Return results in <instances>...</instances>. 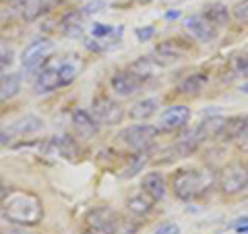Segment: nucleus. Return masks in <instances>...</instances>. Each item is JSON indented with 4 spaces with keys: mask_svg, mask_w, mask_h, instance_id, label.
I'll return each instance as SVG.
<instances>
[{
    "mask_svg": "<svg viewBox=\"0 0 248 234\" xmlns=\"http://www.w3.org/2000/svg\"><path fill=\"white\" fill-rule=\"evenodd\" d=\"M13 60H15V48L11 44H0V75H4V71H9Z\"/></svg>",
    "mask_w": 248,
    "mask_h": 234,
    "instance_id": "cd10ccee",
    "label": "nucleus"
},
{
    "mask_svg": "<svg viewBox=\"0 0 248 234\" xmlns=\"http://www.w3.org/2000/svg\"><path fill=\"white\" fill-rule=\"evenodd\" d=\"M155 137H157V127L151 124H130L120 133V141L126 143L133 151H149Z\"/></svg>",
    "mask_w": 248,
    "mask_h": 234,
    "instance_id": "20e7f679",
    "label": "nucleus"
},
{
    "mask_svg": "<svg viewBox=\"0 0 248 234\" xmlns=\"http://www.w3.org/2000/svg\"><path fill=\"white\" fill-rule=\"evenodd\" d=\"M56 143H58L60 155H64L66 160H79V145H77L73 137H68V135L56 137Z\"/></svg>",
    "mask_w": 248,
    "mask_h": 234,
    "instance_id": "a878e982",
    "label": "nucleus"
},
{
    "mask_svg": "<svg viewBox=\"0 0 248 234\" xmlns=\"http://www.w3.org/2000/svg\"><path fill=\"white\" fill-rule=\"evenodd\" d=\"M234 17L242 23H248V0H240L234 6Z\"/></svg>",
    "mask_w": 248,
    "mask_h": 234,
    "instance_id": "c756f323",
    "label": "nucleus"
},
{
    "mask_svg": "<svg viewBox=\"0 0 248 234\" xmlns=\"http://www.w3.org/2000/svg\"><path fill=\"white\" fill-rule=\"evenodd\" d=\"M91 116L104 127H116L124 120V108L110 98H97L91 104Z\"/></svg>",
    "mask_w": 248,
    "mask_h": 234,
    "instance_id": "0eeeda50",
    "label": "nucleus"
},
{
    "mask_svg": "<svg viewBox=\"0 0 248 234\" xmlns=\"http://www.w3.org/2000/svg\"><path fill=\"white\" fill-rule=\"evenodd\" d=\"M232 68H234L236 73H248V52H240L236 54L234 58H232Z\"/></svg>",
    "mask_w": 248,
    "mask_h": 234,
    "instance_id": "c85d7f7f",
    "label": "nucleus"
},
{
    "mask_svg": "<svg viewBox=\"0 0 248 234\" xmlns=\"http://www.w3.org/2000/svg\"><path fill=\"white\" fill-rule=\"evenodd\" d=\"M178 17H180V11H168V13H166V19H168V21H174V19H178Z\"/></svg>",
    "mask_w": 248,
    "mask_h": 234,
    "instance_id": "4c0bfd02",
    "label": "nucleus"
},
{
    "mask_svg": "<svg viewBox=\"0 0 248 234\" xmlns=\"http://www.w3.org/2000/svg\"><path fill=\"white\" fill-rule=\"evenodd\" d=\"M184 29L199 42H213L217 37V27H213L203 15H192L184 19Z\"/></svg>",
    "mask_w": 248,
    "mask_h": 234,
    "instance_id": "9b49d317",
    "label": "nucleus"
},
{
    "mask_svg": "<svg viewBox=\"0 0 248 234\" xmlns=\"http://www.w3.org/2000/svg\"><path fill=\"white\" fill-rule=\"evenodd\" d=\"M203 17H205L209 23H211L213 27H226L228 21H230V11H228L226 4H221V2H211V4L205 6Z\"/></svg>",
    "mask_w": 248,
    "mask_h": 234,
    "instance_id": "aec40b11",
    "label": "nucleus"
},
{
    "mask_svg": "<svg viewBox=\"0 0 248 234\" xmlns=\"http://www.w3.org/2000/svg\"><path fill=\"white\" fill-rule=\"evenodd\" d=\"M122 31H124L122 27H112V25H104V23H95V25L91 27V37H95V40H99V42H106V44L114 46L116 42L120 40Z\"/></svg>",
    "mask_w": 248,
    "mask_h": 234,
    "instance_id": "4be33fe9",
    "label": "nucleus"
},
{
    "mask_svg": "<svg viewBox=\"0 0 248 234\" xmlns=\"http://www.w3.org/2000/svg\"><path fill=\"white\" fill-rule=\"evenodd\" d=\"M104 6V2H95V4H87L85 9L81 11V13H95V11H99Z\"/></svg>",
    "mask_w": 248,
    "mask_h": 234,
    "instance_id": "e433bc0d",
    "label": "nucleus"
},
{
    "mask_svg": "<svg viewBox=\"0 0 248 234\" xmlns=\"http://www.w3.org/2000/svg\"><path fill=\"white\" fill-rule=\"evenodd\" d=\"M207 83H209V79L205 73H192L178 83V91L184 93V96H197L201 89H205Z\"/></svg>",
    "mask_w": 248,
    "mask_h": 234,
    "instance_id": "412c9836",
    "label": "nucleus"
},
{
    "mask_svg": "<svg viewBox=\"0 0 248 234\" xmlns=\"http://www.w3.org/2000/svg\"><path fill=\"white\" fill-rule=\"evenodd\" d=\"M4 216L19 226H37L44 220V203L33 193L15 191L4 199Z\"/></svg>",
    "mask_w": 248,
    "mask_h": 234,
    "instance_id": "f03ea898",
    "label": "nucleus"
},
{
    "mask_svg": "<svg viewBox=\"0 0 248 234\" xmlns=\"http://www.w3.org/2000/svg\"><path fill=\"white\" fill-rule=\"evenodd\" d=\"M141 186H143V191L147 195H151L155 201L164 199V195H166V178H164L161 172H157V170L147 172L143 176V181H141Z\"/></svg>",
    "mask_w": 248,
    "mask_h": 234,
    "instance_id": "dca6fc26",
    "label": "nucleus"
},
{
    "mask_svg": "<svg viewBox=\"0 0 248 234\" xmlns=\"http://www.w3.org/2000/svg\"><path fill=\"white\" fill-rule=\"evenodd\" d=\"M81 15L83 13H71L62 19V31H64L68 37H81V33H83Z\"/></svg>",
    "mask_w": 248,
    "mask_h": 234,
    "instance_id": "393cba45",
    "label": "nucleus"
},
{
    "mask_svg": "<svg viewBox=\"0 0 248 234\" xmlns=\"http://www.w3.org/2000/svg\"><path fill=\"white\" fill-rule=\"evenodd\" d=\"M215 172L209 168H180L172 176V191L180 201H197L213 189Z\"/></svg>",
    "mask_w": 248,
    "mask_h": 234,
    "instance_id": "f257e3e1",
    "label": "nucleus"
},
{
    "mask_svg": "<svg viewBox=\"0 0 248 234\" xmlns=\"http://www.w3.org/2000/svg\"><path fill=\"white\" fill-rule=\"evenodd\" d=\"M71 120H73L75 131L79 133V135H83V137H93V135H97L99 133V122L93 118L91 112H87V110L77 108V110L73 112V116H71Z\"/></svg>",
    "mask_w": 248,
    "mask_h": 234,
    "instance_id": "4468645a",
    "label": "nucleus"
},
{
    "mask_svg": "<svg viewBox=\"0 0 248 234\" xmlns=\"http://www.w3.org/2000/svg\"><path fill=\"white\" fill-rule=\"evenodd\" d=\"M188 50H190V46L184 44L182 40H166V42L157 44L155 56H159L164 60H178V58H182Z\"/></svg>",
    "mask_w": 248,
    "mask_h": 234,
    "instance_id": "2eb2a0df",
    "label": "nucleus"
},
{
    "mask_svg": "<svg viewBox=\"0 0 248 234\" xmlns=\"http://www.w3.org/2000/svg\"><path fill=\"white\" fill-rule=\"evenodd\" d=\"M155 234H180V226L174 224V222H166V224L157 226Z\"/></svg>",
    "mask_w": 248,
    "mask_h": 234,
    "instance_id": "2f4dec72",
    "label": "nucleus"
},
{
    "mask_svg": "<svg viewBox=\"0 0 248 234\" xmlns=\"http://www.w3.org/2000/svg\"><path fill=\"white\" fill-rule=\"evenodd\" d=\"M240 91H242V93H248V83H244L242 87H240Z\"/></svg>",
    "mask_w": 248,
    "mask_h": 234,
    "instance_id": "58836bf2",
    "label": "nucleus"
},
{
    "mask_svg": "<svg viewBox=\"0 0 248 234\" xmlns=\"http://www.w3.org/2000/svg\"><path fill=\"white\" fill-rule=\"evenodd\" d=\"M52 52H54L52 40H48V37H37V40H33L23 50V56H21L25 73H33L37 68H42L44 62L52 56Z\"/></svg>",
    "mask_w": 248,
    "mask_h": 234,
    "instance_id": "423d86ee",
    "label": "nucleus"
},
{
    "mask_svg": "<svg viewBox=\"0 0 248 234\" xmlns=\"http://www.w3.org/2000/svg\"><path fill=\"white\" fill-rule=\"evenodd\" d=\"M145 164H147V151H133V155H130V160H128V168H124L122 174L126 178L135 176L137 172H141L145 168Z\"/></svg>",
    "mask_w": 248,
    "mask_h": 234,
    "instance_id": "bb28decb",
    "label": "nucleus"
},
{
    "mask_svg": "<svg viewBox=\"0 0 248 234\" xmlns=\"http://www.w3.org/2000/svg\"><path fill=\"white\" fill-rule=\"evenodd\" d=\"M135 33H137V40H139V42H149L151 37L155 35V27H153V25H147V27H139V29L135 31Z\"/></svg>",
    "mask_w": 248,
    "mask_h": 234,
    "instance_id": "7c9ffc66",
    "label": "nucleus"
},
{
    "mask_svg": "<svg viewBox=\"0 0 248 234\" xmlns=\"http://www.w3.org/2000/svg\"><path fill=\"white\" fill-rule=\"evenodd\" d=\"M221 122H223L221 116H209V118H205L203 122H201V127L195 131V137L199 139V141H203L205 137H217Z\"/></svg>",
    "mask_w": 248,
    "mask_h": 234,
    "instance_id": "5701e85b",
    "label": "nucleus"
},
{
    "mask_svg": "<svg viewBox=\"0 0 248 234\" xmlns=\"http://www.w3.org/2000/svg\"><path fill=\"white\" fill-rule=\"evenodd\" d=\"M246 127H248V116H230V118H223L219 133H217V139L219 141H236Z\"/></svg>",
    "mask_w": 248,
    "mask_h": 234,
    "instance_id": "f8f14e48",
    "label": "nucleus"
},
{
    "mask_svg": "<svg viewBox=\"0 0 248 234\" xmlns=\"http://www.w3.org/2000/svg\"><path fill=\"white\" fill-rule=\"evenodd\" d=\"M83 234H99V232H95V230H89V232H83Z\"/></svg>",
    "mask_w": 248,
    "mask_h": 234,
    "instance_id": "ea45409f",
    "label": "nucleus"
},
{
    "mask_svg": "<svg viewBox=\"0 0 248 234\" xmlns=\"http://www.w3.org/2000/svg\"><path fill=\"white\" fill-rule=\"evenodd\" d=\"M143 83H145V81H143L137 73L130 71V68H122V71L114 73L112 79H110L112 89L118 93V96H122V98H124V96H133L137 89H141Z\"/></svg>",
    "mask_w": 248,
    "mask_h": 234,
    "instance_id": "9d476101",
    "label": "nucleus"
},
{
    "mask_svg": "<svg viewBox=\"0 0 248 234\" xmlns=\"http://www.w3.org/2000/svg\"><path fill=\"white\" fill-rule=\"evenodd\" d=\"M128 68H130L133 73H137L143 81H147V79H151V77L155 75V71L159 68V65H157V62H153L151 58H147V56H145V58L135 60L133 65H128Z\"/></svg>",
    "mask_w": 248,
    "mask_h": 234,
    "instance_id": "b1692460",
    "label": "nucleus"
},
{
    "mask_svg": "<svg viewBox=\"0 0 248 234\" xmlns=\"http://www.w3.org/2000/svg\"><path fill=\"white\" fill-rule=\"evenodd\" d=\"M11 141H13V139L9 137V133H6V131H0V150H2V147H6Z\"/></svg>",
    "mask_w": 248,
    "mask_h": 234,
    "instance_id": "c9c22d12",
    "label": "nucleus"
},
{
    "mask_svg": "<svg viewBox=\"0 0 248 234\" xmlns=\"http://www.w3.org/2000/svg\"><path fill=\"white\" fill-rule=\"evenodd\" d=\"M77 75H79V67L75 62H60L56 67H46L35 79V91L50 93L60 87H66L77 79Z\"/></svg>",
    "mask_w": 248,
    "mask_h": 234,
    "instance_id": "7ed1b4c3",
    "label": "nucleus"
},
{
    "mask_svg": "<svg viewBox=\"0 0 248 234\" xmlns=\"http://www.w3.org/2000/svg\"><path fill=\"white\" fill-rule=\"evenodd\" d=\"M155 205V199L151 197V195H147L145 191H139L135 195H130L128 201H126V207H128V212L130 214H135V216H147L153 209Z\"/></svg>",
    "mask_w": 248,
    "mask_h": 234,
    "instance_id": "6ab92c4d",
    "label": "nucleus"
},
{
    "mask_svg": "<svg viewBox=\"0 0 248 234\" xmlns=\"http://www.w3.org/2000/svg\"><path fill=\"white\" fill-rule=\"evenodd\" d=\"M217 184L223 195H238L248 186V168L242 164H228L217 176Z\"/></svg>",
    "mask_w": 248,
    "mask_h": 234,
    "instance_id": "39448f33",
    "label": "nucleus"
},
{
    "mask_svg": "<svg viewBox=\"0 0 248 234\" xmlns=\"http://www.w3.org/2000/svg\"><path fill=\"white\" fill-rule=\"evenodd\" d=\"M44 129V120L37 118L35 114H27V116H21L17 122H13L6 133H9V137H25V135H33V133L42 131Z\"/></svg>",
    "mask_w": 248,
    "mask_h": 234,
    "instance_id": "ddd939ff",
    "label": "nucleus"
},
{
    "mask_svg": "<svg viewBox=\"0 0 248 234\" xmlns=\"http://www.w3.org/2000/svg\"><path fill=\"white\" fill-rule=\"evenodd\" d=\"M19 91H21V75L19 73L0 75V104L13 100Z\"/></svg>",
    "mask_w": 248,
    "mask_h": 234,
    "instance_id": "a211bd4d",
    "label": "nucleus"
},
{
    "mask_svg": "<svg viewBox=\"0 0 248 234\" xmlns=\"http://www.w3.org/2000/svg\"><path fill=\"white\" fill-rule=\"evenodd\" d=\"M236 143H238V147H240V151H248V127L244 129L242 135L236 139Z\"/></svg>",
    "mask_w": 248,
    "mask_h": 234,
    "instance_id": "72a5a7b5",
    "label": "nucleus"
},
{
    "mask_svg": "<svg viewBox=\"0 0 248 234\" xmlns=\"http://www.w3.org/2000/svg\"><path fill=\"white\" fill-rule=\"evenodd\" d=\"M157 108H159V102L155 98L139 100V102H135L133 106H130L128 118H133V120H149L151 116H155Z\"/></svg>",
    "mask_w": 248,
    "mask_h": 234,
    "instance_id": "f3484780",
    "label": "nucleus"
},
{
    "mask_svg": "<svg viewBox=\"0 0 248 234\" xmlns=\"http://www.w3.org/2000/svg\"><path fill=\"white\" fill-rule=\"evenodd\" d=\"M6 197H9V186H6V183L0 178V203H2Z\"/></svg>",
    "mask_w": 248,
    "mask_h": 234,
    "instance_id": "f704fd0d",
    "label": "nucleus"
},
{
    "mask_svg": "<svg viewBox=\"0 0 248 234\" xmlns=\"http://www.w3.org/2000/svg\"><path fill=\"white\" fill-rule=\"evenodd\" d=\"M87 224L99 234H118L120 216L110 207H95L87 214Z\"/></svg>",
    "mask_w": 248,
    "mask_h": 234,
    "instance_id": "6e6552de",
    "label": "nucleus"
},
{
    "mask_svg": "<svg viewBox=\"0 0 248 234\" xmlns=\"http://www.w3.org/2000/svg\"><path fill=\"white\" fill-rule=\"evenodd\" d=\"M190 116H192V112H190L188 106H184V104L170 106V108H166V110L159 114L157 131H164V133L180 131L182 127H186V124H188Z\"/></svg>",
    "mask_w": 248,
    "mask_h": 234,
    "instance_id": "1a4fd4ad",
    "label": "nucleus"
},
{
    "mask_svg": "<svg viewBox=\"0 0 248 234\" xmlns=\"http://www.w3.org/2000/svg\"><path fill=\"white\" fill-rule=\"evenodd\" d=\"M232 228H234L238 234H246L248 232V216H240L238 220L232 224Z\"/></svg>",
    "mask_w": 248,
    "mask_h": 234,
    "instance_id": "473e14b6",
    "label": "nucleus"
}]
</instances>
